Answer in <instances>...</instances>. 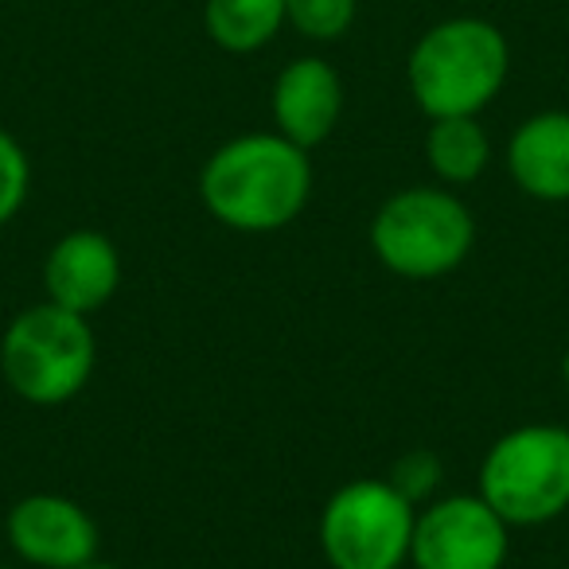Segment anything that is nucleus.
I'll return each mask as SVG.
<instances>
[{"mask_svg":"<svg viewBox=\"0 0 569 569\" xmlns=\"http://www.w3.org/2000/svg\"><path fill=\"white\" fill-rule=\"evenodd\" d=\"M309 149L293 144L277 129L238 133L222 141L199 168V199L207 214L238 234L284 230L312 199Z\"/></svg>","mask_w":569,"mask_h":569,"instance_id":"nucleus-1","label":"nucleus"},{"mask_svg":"<svg viewBox=\"0 0 569 569\" xmlns=\"http://www.w3.org/2000/svg\"><path fill=\"white\" fill-rule=\"evenodd\" d=\"M511 74V43L483 17H449L418 36L406 59V87L433 118H480Z\"/></svg>","mask_w":569,"mask_h":569,"instance_id":"nucleus-2","label":"nucleus"},{"mask_svg":"<svg viewBox=\"0 0 569 569\" xmlns=\"http://www.w3.org/2000/svg\"><path fill=\"white\" fill-rule=\"evenodd\" d=\"M367 238L382 269L406 281H437L468 261L476 246V219L452 188L418 183L382 199Z\"/></svg>","mask_w":569,"mask_h":569,"instance_id":"nucleus-3","label":"nucleus"},{"mask_svg":"<svg viewBox=\"0 0 569 569\" xmlns=\"http://www.w3.org/2000/svg\"><path fill=\"white\" fill-rule=\"evenodd\" d=\"M98 367V336L90 317L40 301L17 312L0 336L4 387L32 406H63L87 390Z\"/></svg>","mask_w":569,"mask_h":569,"instance_id":"nucleus-4","label":"nucleus"},{"mask_svg":"<svg viewBox=\"0 0 569 569\" xmlns=\"http://www.w3.org/2000/svg\"><path fill=\"white\" fill-rule=\"evenodd\" d=\"M480 496L507 527H542L569 511V429L535 421L491 441Z\"/></svg>","mask_w":569,"mask_h":569,"instance_id":"nucleus-5","label":"nucleus"},{"mask_svg":"<svg viewBox=\"0 0 569 569\" xmlns=\"http://www.w3.org/2000/svg\"><path fill=\"white\" fill-rule=\"evenodd\" d=\"M418 507L390 480H351L328 496L317 522L320 553L332 569H402Z\"/></svg>","mask_w":569,"mask_h":569,"instance_id":"nucleus-6","label":"nucleus"},{"mask_svg":"<svg viewBox=\"0 0 569 569\" xmlns=\"http://www.w3.org/2000/svg\"><path fill=\"white\" fill-rule=\"evenodd\" d=\"M511 527L483 496H437L418 507L410 538L413 569H503Z\"/></svg>","mask_w":569,"mask_h":569,"instance_id":"nucleus-7","label":"nucleus"},{"mask_svg":"<svg viewBox=\"0 0 569 569\" xmlns=\"http://www.w3.org/2000/svg\"><path fill=\"white\" fill-rule=\"evenodd\" d=\"M4 535L12 553L36 569H79L98 558V522L87 507L59 491L17 499L4 519Z\"/></svg>","mask_w":569,"mask_h":569,"instance_id":"nucleus-8","label":"nucleus"},{"mask_svg":"<svg viewBox=\"0 0 569 569\" xmlns=\"http://www.w3.org/2000/svg\"><path fill=\"white\" fill-rule=\"evenodd\" d=\"M343 106H348V90H343L340 71L320 56H301L284 63L269 90L273 129L309 152L336 133Z\"/></svg>","mask_w":569,"mask_h":569,"instance_id":"nucleus-9","label":"nucleus"},{"mask_svg":"<svg viewBox=\"0 0 569 569\" xmlns=\"http://www.w3.org/2000/svg\"><path fill=\"white\" fill-rule=\"evenodd\" d=\"M121 289V253L102 230H67L43 258V293L59 309L94 317Z\"/></svg>","mask_w":569,"mask_h":569,"instance_id":"nucleus-10","label":"nucleus"},{"mask_svg":"<svg viewBox=\"0 0 569 569\" xmlns=\"http://www.w3.org/2000/svg\"><path fill=\"white\" fill-rule=\"evenodd\" d=\"M507 172L538 203H569V110H542L519 121L507 141Z\"/></svg>","mask_w":569,"mask_h":569,"instance_id":"nucleus-11","label":"nucleus"},{"mask_svg":"<svg viewBox=\"0 0 569 569\" xmlns=\"http://www.w3.org/2000/svg\"><path fill=\"white\" fill-rule=\"evenodd\" d=\"M426 164L445 188L476 183L491 164V137L480 118H433L426 133Z\"/></svg>","mask_w":569,"mask_h":569,"instance_id":"nucleus-12","label":"nucleus"},{"mask_svg":"<svg viewBox=\"0 0 569 569\" xmlns=\"http://www.w3.org/2000/svg\"><path fill=\"white\" fill-rule=\"evenodd\" d=\"M284 28V0H203V32L227 56H253Z\"/></svg>","mask_w":569,"mask_h":569,"instance_id":"nucleus-13","label":"nucleus"},{"mask_svg":"<svg viewBox=\"0 0 569 569\" xmlns=\"http://www.w3.org/2000/svg\"><path fill=\"white\" fill-rule=\"evenodd\" d=\"M359 17V0H284V28L301 40L336 43L351 32Z\"/></svg>","mask_w":569,"mask_h":569,"instance_id":"nucleus-14","label":"nucleus"},{"mask_svg":"<svg viewBox=\"0 0 569 569\" xmlns=\"http://www.w3.org/2000/svg\"><path fill=\"white\" fill-rule=\"evenodd\" d=\"M28 191H32V164L24 144L9 129H0V230L24 211Z\"/></svg>","mask_w":569,"mask_h":569,"instance_id":"nucleus-15","label":"nucleus"},{"mask_svg":"<svg viewBox=\"0 0 569 569\" xmlns=\"http://www.w3.org/2000/svg\"><path fill=\"white\" fill-rule=\"evenodd\" d=\"M387 480L395 483L413 507H426L429 499H437V488H441V480H445V465L433 449H410L395 460Z\"/></svg>","mask_w":569,"mask_h":569,"instance_id":"nucleus-16","label":"nucleus"},{"mask_svg":"<svg viewBox=\"0 0 569 569\" xmlns=\"http://www.w3.org/2000/svg\"><path fill=\"white\" fill-rule=\"evenodd\" d=\"M79 569H121L118 561H106V558H90L87 566H79Z\"/></svg>","mask_w":569,"mask_h":569,"instance_id":"nucleus-17","label":"nucleus"},{"mask_svg":"<svg viewBox=\"0 0 569 569\" xmlns=\"http://www.w3.org/2000/svg\"><path fill=\"white\" fill-rule=\"evenodd\" d=\"M561 379H566V390H569V348H566V356H561Z\"/></svg>","mask_w":569,"mask_h":569,"instance_id":"nucleus-18","label":"nucleus"},{"mask_svg":"<svg viewBox=\"0 0 569 569\" xmlns=\"http://www.w3.org/2000/svg\"><path fill=\"white\" fill-rule=\"evenodd\" d=\"M0 569H9V566H0Z\"/></svg>","mask_w":569,"mask_h":569,"instance_id":"nucleus-19","label":"nucleus"}]
</instances>
